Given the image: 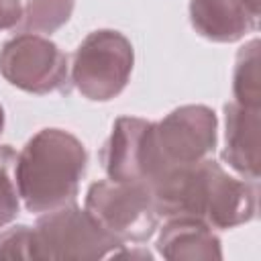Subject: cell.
<instances>
[{
	"label": "cell",
	"instance_id": "4",
	"mask_svg": "<svg viewBox=\"0 0 261 261\" xmlns=\"http://www.w3.org/2000/svg\"><path fill=\"white\" fill-rule=\"evenodd\" d=\"M86 212L120 245L147 241L159 222L151 190L130 181L92 184L86 196Z\"/></svg>",
	"mask_w": 261,
	"mask_h": 261
},
{
	"label": "cell",
	"instance_id": "3",
	"mask_svg": "<svg viewBox=\"0 0 261 261\" xmlns=\"http://www.w3.org/2000/svg\"><path fill=\"white\" fill-rule=\"evenodd\" d=\"M122 247L75 204L45 212L33 226V259L94 261Z\"/></svg>",
	"mask_w": 261,
	"mask_h": 261
},
{
	"label": "cell",
	"instance_id": "15",
	"mask_svg": "<svg viewBox=\"0 0 261 261\" xmlns=\"http://www.w3.org/2000/svg\"><path fill=\"white\" fill-rule=\"evenodd\" d=\"M0 259H33V226L20 224L0 232Z\"/></svg>",
	"mask_w": 261,
	"mask_h": 261
},
{
	"label": "cell",
	"instance_id": "6",
	"mask_svg": "<svg viewBox=\"0 0 261 261\" xmlns=\"http://www.w3.org/2000/svg\"><path fill=\"white\" fill-rule=\"evenodd\" d=\"M4 80L31 94H49L67 84V57L49 39L22 33L6 41L0 51Z\"/></svg>",
	"mask_w": 261,
	"mask_h": 261
},
{
	"label": "cell",
	"instance_id": "14",
	"mask_svg": "<svg viewBox=\"0 0 261 261\" xmlns=\"http://www.w3.org/2000/svg\"><path fill=\"white\" fill-rule=\"evenodd\" d=\"M16 163V153L10 145H0V228L10 224L18 214V188L16 177L12 179V169Z\"/></svg>",
	"mask_w": 261,
	"mask_h": 261
},
{
	"label": "cell",
	"instance_id": "9",
	"mask_svg": "<svg viewBox=\"0 0 261 261\" xmlns=\"http://www.w3.org/2000/svg\"><path fill=\"white\" fill-rule=\"evenodd\" d=\"M194 29L216 43H232L257 29L259 8L249 0H190Z\"/></svg>",
	"mask_w": 261,
	"mask_h": 261
},
{
	"label": "cell",
	"instance_id": "5",
	"mask_svg": "<svg viewBox=\"0 0 261 261\" xmlns=\"http://www.w3.org/2000/svg\"><path fill=\"white\" fill-rule=\"evenodd\" d=\"M133 45L118 31L90 33L73 55L71 82L82 96L106 102L118 96L133 71Z\"/></svg>",
	"mask_w": 261,
	"mask_h": 261
},
{
	"label": "cell",
	"instance_id": "11",
	"mask_svg": "<svg viewBox=\"0 0 261 261\" xmlns=\"http://www.w3.org/2000/svg\"><path fill=\"white\" fill-rule=\"evenodd\" d=\"M157 253L165 259L210 261L222 259L220 241L212 232V226L196 216H169V222L157 237Z\"/></svg>",
	"mask_w": 261,
	"mask_h": 261
},
{
	"label": "cell",
	"instance_id": "7",
	"mask_svg": "<svg viewBox=\"0 0 261 261\" xmlns=\"http://www.w3.org/2000/svg\"><path fill=\"white\" fill-rule=\"evenodd\" d=\"M155 153L165 169L206 159L216 147V114L208 106L188 104L151 126Z\"/></svg>",
	"mask_w": 261,
	"mask_h": 261
},
{
	"label": "cell",
	"instance_id": "16",
	"mask_svg": "<svg viewBox=\"0 0 261 261\" xmlns=\"http://www.w3.org/2000/svg\"><path fill=\"white\" fill-rule=\"evenodd\" d=\"M22 18L20 0H0V31L12 29Z\"/></svg>",
	"mask_w": 261,
	"mask_h": 261
},
{
	"label": "cell",
	"instance_id": "2",
	"mask_svg": "<svg viewBox=\"0 0 261 261\" xmlns=\"http://www.w3.org/2000/svg\"><path fill=\"white\" fill-rule=\"evenodd\" d=\"M88 153L80 139L61 128L39 130L16 155L14 177L29 212L45 214L73 204Z\"/></svg>",
	"mask_w": 261,
	"mask_h": 261
},
{
	"label": "cell",
	"instance_id": "8",
	"mask_svg": "<svg viewBox=\"0 0 261 261\" xmlns=\"http://www.w3.org/2000/svg\"><path fill=\"white\" fill-rule=\"evenodd\" d=\"M151 126L153 122L133 116L114 122L112 135L102 149V163L110 179L143 184L151 190L165 175L153 147Z\"/></svg>",
	"mask_w": 261,
	"mask_h": 261
},
{
	"label": "cell",
	"instance_id": "17",
	"mask_svg": "<svg viewBox=\"0 0 261 261\" xmlns=\"http://www.w3.org/2000/svg\"><path fill=\"white\" fill-rule=\"evenodd\" d=\"M2 128H4V110L0 106V135H2Z\"/></svg>",
	"mask_w": 261,
	"mask_h": 261
},
{
	"label": "cell",
	"instance_id": "13",
	"mask_svg": "<svg viewBox=\"0 0 261 261\" xmlns=\"http://www.w3.org/2000/svg\"><path fill=\"white\" fill-rule=\"evenodd\" d=\"M73 10V0H29L20 27L33 33H53L63 27Z\"/></svg>",
	"mask_w": 261,
	"mask_h": 261
},
{
	"label": "cell",
	"instance_id": "1",
	"mask_svg": "<svg viewBox=\"0 0 261 261\" xmlns=\"http://www.w3.org/2000/svg\"><path fill=\"white\" fill-rule=\"evenodd\" d=\"M151 194L159 216H196L212 228L245 224L257 210V188L230 177L208 157L169 169Z\"/></svg>",
	"mask_w": 261,
	"mask_h": 261
},
{
	"label": "cell",
	"instance_id": "12",
	"mask_svg": "<svg viewBox=\"0 0 261 261\" xmlns=\"http://www.w3.org/2000/svg\"><path fill=\"white\" fill-rule=\"evenodd\" d=\"M234 98L237 104L259 108L261 104V84H259V41L247 43L237 57L234 67Z\"/></svg>",
	"mask_w": 261,
	"mask_h": 261
},
{
	"label": "cell",
	"instance_id": "10",
	"mask_svg": "<svg viewBox=\"0 0 261 261\" xmlns=\"http://www.w3.org/2000/svg\"><path fill=\"white\" fill-rule=\"evenodd\" d=\"M226 147L222 151V159L239 171L243 177L257 179L261 165V118L259 108H249L241 104H226Z\"/></svg>",
	"mask_w": 261,
	"mask_h": 261
}]
</instances>
